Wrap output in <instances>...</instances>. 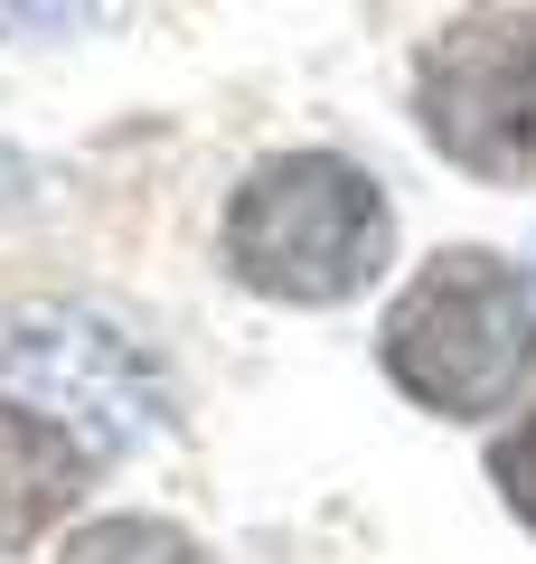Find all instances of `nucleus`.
Here are the masks:
<instances>
[{
	"label": "nucleus",
	"instance_id": "1",
	"mask_svg": "<svg viewBox=\"0 0 536 564\" xmlns=\"http://www.w3.org/2000/svg\"><path fill=\"white\" fill-rule=\"evenodd\" d=\"M386 236H396V217H386L377 180L357 161H339V151L264 161L236 188V207H226V263H236V282H255L264 302H301V311L367 292L377 263H386Z\"/></svg>",
	"mask_w": 536,
	"mask_h": 564
},
{
	"label": "nucleus",
	"instance_id": "2",
	"mask_svg": "<svg viewBox=\"0 0 536 564\" xmlns=\"http://www.w3.org/2000/svg\"><path fill=\"white\" fill-rule=\"evenodd\" d=\"M386 377L433 414H508L536 377V302L499 254H433L386 311Z\"/></svg>",
	"mask_w": 536,
	"mask_h": 564
},
{
	"label": "nucleus",
	"instance_id": "3",
	"mask_svg": "<svg viewBox=\"0 0 536 564\" xmlns=\"http://www.w3.org/2000/svg\"><path fill=\"white\" fill-rule=\"evenodd\" d=\"M0 395L47 414L57 433H76L95 462H114L170 423V395H160V367L141 358V339H122L114 321L66 302H39L0 329Z\"/></svg>",
	"mask_w": 536,
	"mask_h": 564
},
{
	"label": "nucleus",
	"instance_id": "4",
	"mask_svg": "<svg viewBox=\"0 0 536 564\" xmlns=\"http://www.w3.org/2000/svg\"><path fill=\"white\" fill-rule=\"evenodd\" d=\"M415 113L452 170L527 180L536 161V20L527 10H461L415 66Z\"/></svg>",
	"mask_w": 536,
	"mask_h": 564
},
{
	"label": "nucleus",
	"instance_id": "5",
	"mask_svg": "<svg viewBox=\"0 0 536 564\" xmlns=\"http://www.w3.org/2000/svg\"><path fill=\"white\" fill-rule=\"evenodd\" d=\"M85 470H104L76 433H57L47 414L0 395V545H29L66 518V499L85 489Z\"/></svg>",
	"mask_w": 536,
	"mask_h": 564
},
{
	"label": "nucleus",
	"instance_id": "6",
	"mask_svg": "<svg viewBox=\"0 0 536 564\" xmlns=\"http://www.w3.org/2000/svg\"><path fill=\"white\" fill-rule=\"evenodd\" d=\"M57 564H207L199 536H179L170 518H95L66 536Z\"/></svg>",
	"mask_w": 536,
	"mask_h": 564
},
{
	"label": "nucleus",
	"instance_id": "7",
	"mask_svg": "<svg viewBox=\"0 0 536 564\" xmlns=\"http://www.w3.org/2000/svg\"><path fill=\"white\" fill-rule=\"evenodd\" d=\"M490 470H499V489H508V508L536 527V414H527V423L508 433V443L490 452Z\"/></svg>",
	"mask_w": 536,
	"mask_h": 564
},
{
	"label": "nucleus",
	"instance_id": "8",
	"mask_svg": "<svg viewBox=\"0 0 536 564\" xmlns=\"http://www.w3.org/2000/svg\"><path fill=\"white\" fill-rule=\"evenodd\" d=\"M85 10H95V0H0V29H10V39H57Z\"/></svg>",
	"mask_w": 536,
	"mask_h": 564
}]
</instances>
